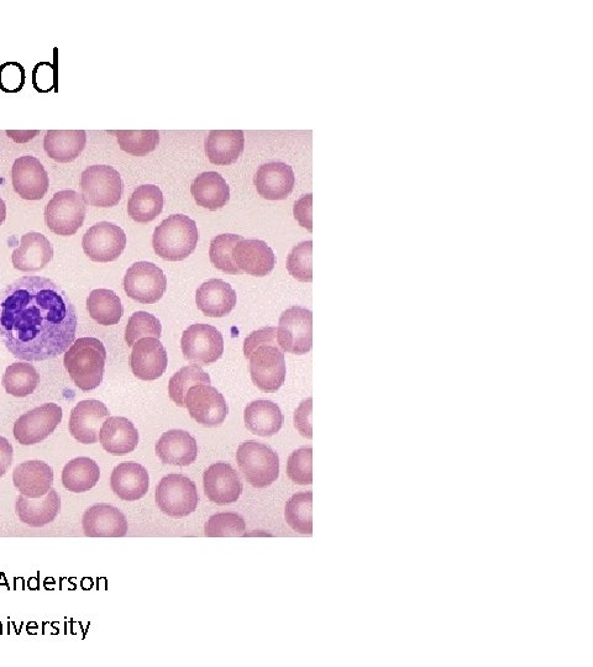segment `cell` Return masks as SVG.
I'll list each match as a JSON object with an SVG mask.
<instances>
[{
  "mask_svg": "<svg viewBox=\"0 0 593 667\" xmlns=\"http://www.w3.org/2000/svg\"><path fill=\"white\" fill-rule=\"evenodd\" d=\"M101 477L97 462L89 458H77L68 462L62 471V485L73 493L92 490Z\"/></svg>",
  "mask_w": 593,
  "mask_h": 667,
  "instance_id": "34",
  "label": "cell"
},
{
  "mask_svg": "<svg viewBox=\"0 0 593 667\" xmlns=\"http://www.w3.org/2000/svg\"><path fill=\"white\" fill-rule=\"evenodd\" d=\"M165 206L164 193L154 185L139 186L128 202V214L134 222L150 223L162 213Z\"/></svg>",
  "mask_w": 593,
  "mask_h": 667,
  "instance_id": "33",
  "label": "cell"
},
{
  "mask_svg": "<svg viewBox=\"0 0 593 667\" xmlns=\"http://www.w3.org/2000/svg\"><path fill=\"white\" fill-rule=\"evenodd\" d=\"M106 360L107 350L101 340L81 338L66 351L64 364L75 385L88 392L101 386Z\"/></svg>",
  "mask_w": 593,
  "mask_h": 667,
  "instance_id": "3",
  "label": "cell"
},
{
  "mask_svg": "<svg viewBox=\"0 0 593 667\" xmlns=\"http://www.w3.org/2000/svg\"><path fill=\"white\" fill-rule=\"evenodd\" d=\"M198 244L196 222L187 215L175 214L162 222L152 235L157 256L166 261H183L190 257Z\"/></svg>",
  "mask_w": 593,
  "mask_h": 667,
  "instance_id": "4",
  "label": "cell"
},
{
  "mask_svg": "<svg viewBox=\"0 0 593 667\" xmlns=\"http://www.w3.org/2000/svg\"><path fill=\"white\" fill-rule=\"evenodd\" d=\"M54 259V248L45 235L30 231L23 235L20 246L12 255L14 269L22 272L44 270Z\"/></svg>",
  "mask_w": 593,
  "mask_h": 667,
  "instance_id": "21",
  "label": "cell"
},
{
  "mask_svg": "<svg viewBox=\"0 0 593 667\" xmlns=\"http://www.w3.org/2000/svg\"><path fill=\"white\" fill-rule=\"evenodd\" d=\"M196 303L199 311L206 317H227L235 308L236 292L227 282L209 280L199 286L196 292Z\"/></svg>",
  "mask_w": 593,
  "mask_h": 667,
  "instance_id": "26",
  "label": "cell"
},
{
  "mask_svg": "<svg viewBox=\"0 0 593 667\" xmlns=\"http://www.w3.org/2000/svg\"><path fill=\"white\" fill-rule=\"evenodd\" d=\"M313 450L302 448L292 453L287 461V475L296 485L308 486L313 483Z\"/></svg>",
  "mask_w": 593,
  "mask_h": 667,
  "instance_id": "44",
  "label": "cell"
},
{
  "mask_svg": "<svg viewBox=\"0 0 593 667\" xmlns=\"http://www.w3.org/2000/svg\"><path fill=\"white\" fill-rule=\"evenodd\" d=\"M86 144L85 130H49L44 139L47 156L61 164L75 161L85 150Z\"/></svg>",
  "mask_w": 593,
  "mask_h": 667,
  "instance_id": "30",
  "label": "cell"
},
{
  "mask_svg": "<svg viewBox=\"0 0 593 667\" xmlns=\"http://www.w3.org/2000/svg\"><path fill=\"white\" fill-rule=\"evenodd\" d=\"M124 290L136 302L154 304L164 297L167 278L159 266L148 261L136 262L124 277Z\"/></svg>",
  "mask_w": 593,
  "mask_h": 667,
  "instance_id": "11",
  "label": "cell"
},
{
  "mask_svg": "<svg viewBox=\"0 0 593 667\" xmlns=\"http://www.w3.org/2000/svg\"><path fill=\"white\" fill-rule=\"evenodd\" d=\"M5 218H7V206H5V202L0 197V227H2Z\"/></svg>",
  "mask_w": 593,
  "mask_h": 667,
  "instance_id": "49",
  "label": "cell"
},
{
  "mask_svg": "<svg viewBox=\"0 0 593 667\" xmlns=\"http://www.w3.org/2000/svg\"><path fill=\"white\" fill-rule=\"evenodd\" d=\"M110 133L117 136L120 149L133 156H146L160 144L157 130H117Z\"/></svg>",
  "mask_w": 593,
  "mask_h": 667,
  "instance_id": "39",
  "label": "cell"
},
{
  "mask_svg": "<svg viewBox=\"0 0 593 667\" xmlns=\"http://www.w3.org/2000/svg\"><path fill=\"white\" fill-rule=\"evenodd\" d=\"M244 420L251 433L267 438L280 433L285 417L276 403L261 399L245 408Z\"/></svg>",
  "mask_w": 593,
  "mask_h": 667,
  "instance_id": "32",
  "label": "cell"
},
{
  "mask_svg": "<svg viewBox=\"0 0 593 667\" xmlns=\"http://www.w3.org/2000/svg\"><path fill=\"white\" fill-rule=\"evenodd\" d=\"M312 398L306 399L295 412V427L304 438L312 439Z\"/></svg>",
  "mask_w": 593,
  "mask_h": 667,
  "instance_id": "46",
  "label": "cell"
},
{
  "mask_svg": "<svg viewBox=\"0 0 593 667\" xmlns=\"http://www.w3.org/2000/svg\"><path fill=\"white\" fill-rule=\"evenodd\" d=\"M277 341L283 351L308 354L313 345V314L306 308L292 307L281 315Z\"/></svg>",
  "mask_w": 593,
  "mask_h": 667,
  "instance_id": "9",
  "label": "cell"
},
{
  "mask_svg": "<svg viewBox=\"0 0 593 667\" xmlns=\"http://www.w3.org/2000/svg\"><path fill=\"white\" fill-rule=\"evenodd\" d=\"M99 441L107 453L123 456L133 453L138 448L139 432L129 419L109 417L99 432Z\"/></svg>",
  "mask_w": 593,
  "mask_h": 667,
  "instance_id": "28",
  "label": "cell"
},
{
  "mask_svg": "<svg viewBox=\"0 0 593 667\" xmlns=\"http://www.w3.org/2000/svg\"><path fill=\"white\" fill-rule=\"evenodd\" d=\"M127 246V235L118 225L108 222L98 223L87 230L82 240L85 254L94 262L118 260Z\"/></svg>",
  "mask_w": 593,
  "mask_h": 667,
  "instance_id": "12",
  "label": "cell"
},
{
  "mask_svg": "<svg viewBox=\"0 0 593 667\" xmlns=\"http://www.w3.org/2000/svg\"><path fill=\"white\" fill-rule=\"evenodd\" d=\"M156 504L166 516H190L198 506L196 483L178 474L167 475L156 487Z\"/></svg>",
  "mask_w": 593,
  "mask_h": 667,
  "instance_id": "8",
  "label": "cell"
},
{
  "mask_svg": "<svg viewBox=\"0 0 593 667\" xmlns=\"http://www.w3.org/2000/svg\"><path fill=\"white\" fill-rule=\"evenodd\" d=\"M40 383L35 367L26 362H15L5 370L3 386L10 396L23 398L34 393Z\"/></svg>",
  "mask_w": 593,
  "mask_h": 667,
  "instance_id": "36",
  "label": "cell"
},
{
  "mask_svg": "<svg viewBox=\"0 0 593 667\" xmlns=\"http://www.w3.org/2000/svg\"><path fill=\"white\" fill-rule=\"evenodd\" d=\"M192 196L199 207L219 210L227 206L230 188L218 172H204L196 177L191 186Z\"/></svg>",
  "mask_w": 593,
  "mask_h": 667,
  "instance_id": "31",
  "label": "cell"
},
{
  "mask_svg": "<svg viewBox=\"0 0 593 667\" xmlns=\"http://www.w3.org/2000/svg\"><path fill=\"white\" fill-rule=\"evenodd\" d=\"M162 335L160 320L150 313L136 312L131 315L127 329H125V340L130 348L144 338L159 339Z\"/></svg>",
  "mask_w": 593,
  "mask_h": 667,
  "instance_id": "41",
  "label": "cell"
},
{
  "mask_svg": "<svg viewBox=\"0 0 593 667\" xmlns=\"http://www.w3.org/2000/svg\"><path fill=\"white\" fill-rule=\"evenodd\" d=\"M244 146L243 130H213L206 140V154L213 165L229 166L239 160Z\"/></svg>",
  "mask_w": 593,
  "mask_h": 667,
  "instance_id": "29",
  "label": "cell"
},
{
  "mask_svg": "<svg viewBox=\"0 0 593 667\" xmlns=\"http://www.w3.org/2000/svg\"><path fill=\"white\" fill-rule=\"evenodd\" d=\"M156 455L166 465L190 466L197 460V441L185 430H169L157 441Z\"/></svg>",
  "mask_w": 593,
  "mask_h": 667,
  "instance_id": "24",
  "label": "cell"
},
{
  "mask_svg": "<svg viewBox=\"0 0 593 667\" xmlns=\"http://www.w3.org/2000/svg\"><path fill=\"white\" fill-rule=\"evenodd\" d=\"M181 348L187 361L209 366L223 356V334L213 325L193 324L183 333Z\"/></svg>",
  "mask_w": 593,
  "mask_h": 667,
  "instance_id": "10",
  "label": "cell"
},
{
  "mask_svg": "<svg viewBox=\"0 0 593 667\" xmlns=\"http://www.w3.org/2000/svg\"><path fill=\"white\" fill-rule=\"evenodd\" d=\"M312 241H303L292 249L287 257V271L293 278L301 282H312Z\"/></svg>",
  "mask_w": 593,
  "mask_h": 667,
  "instance_id": "43",
  "label": "cell"
},
{
  "mask_svg": "<svg viewBox=\"0 0 593 667\" xmlns=\"http://www.w3.org/2000/svg\"><path fill=\"white\" fill-rule=\"evenodd\" d=\"M313 493L301 492L293 495L286 503L285 518L290 527L297 533L313 534Z\"/></svg>",
  "mask_w": 593,
  "mask_h": 667,
  "instance_id": "37",
  "label": "cell"
},
{
  "mask_svg": "<svg viewBox=\"0 0 593 667\" xmlns=\"http://www.w3.org/2000/svg\"><path fill=\"white\" fill-rule=\"evenodd\" d=\"M211 377L199 366H185L171 377L169 383L170 398L178 407H186V396L192 387L209 385Z\"/></svg>",
  "mask_w": 593,
  "mask_h": 667,
  "instance_id": "38",
  "label": "cell"
},
{
  "mask_svg": "<svg viewBox=\"0 0 593 667\" xmlns=\"http://www.w3.org/2000/svg\"><path fill=\"white\" fill-rule=\"evenodd\" d=\"M236 462L243 475L255 488L269 487L280 476V458L269 445L248 440L236 451Z\"/></svg>",
  "mask_w": 593,
  "mask_h": 667,
  "instance_id": "5",
  "label": "cell"
},
{
  "mask_svg": "<svg viewBox=\"0 0 593 667\" xmlns=\"http://www.w3.org/2000/svg\"><path fill=\"white\" fill-rule=\"evenodd\" d=\"M169 364L167 351L159 339L144 338L135 343L130 356V367L135 377L155 381L165 374Z\"/></svg>",
  "mask_w": 593,
  "mask_h": 667,
  "instance_id": "19",
  "label": "cell"
},
{
  "mask_svg": "<svg viewBox=\"0 0 593 667\" xmlns=\"http://www.w3.org/2000/svg\"><path fill=\"white\" fill-rule=\"evenodd\" d=\"M285 351L277 341V328L267 327L244 341V355L250 361L251 380L262 392L275 393L286 381Z\"/></svg>",
  "mask_w": 593,
  "mask_h": 667,
  "instance_id": "2",
  "label": "cell"
},
{
  "mask_svg": "<svg viewBox=\"0 0 593 667\" xmlns=\"http://www.w3.org/2000/svg\"><path fill=\"white\" fill-rule=\"evenodd\" d=\"M81 188L86 204L97 208L118 206L123 196L122 176L108 165L87 167L82 173Z\"/></svg>",
  "mask_w": 593,
  "mask_h": 667,
  "instance_id": "6",
  "label": "cell"
},
{
  "mask_svg": "<svg viewBox=\"0 0 593 667\" xmlns=\"http://www.w3.org/2000/svg\"><path fill=\"white\" fill-rule=\"evenodd\" d=\"M86 202L76 191L57 192L45 208V223L52 233L72 236L86 219Z\"/></svg>",
  "mask_w": 593,
  "mask_h": 667,
  "instance_id": "7",
  "label": "cell"
},
{
  "mask_svg": "<svg viewBox=\"0 0 593 667\" xmlns=\"http://www.w3.org/2000/svg\"><path fill=\"white\" fill-rule=\"evenodd\" d=\"M87 311L98 324L109 327L120 322L124 314L123 304L117 293L110 290H94L87 298Z\"/></svg>",
  "mask_w": 593,
  "mask_h": 667,
  "instance_id": "35",
  "label": "cell"
},
{
  "mask_svg": "<svg viewBox=\"0 0 593 667\" xmlns=\"http://www.w3.org/2000/svg\"><path fill=\"white\" fill-rule=\"evenodd\" d=\"M245 532L244 518L233 512L214 514L204 527V534L208 538L243 537Z\"/></svg>",
  "mask_w": 593,
  "mask_h": 667,
  "instance_id": "42",
  "label": "cell"
},
{
  "mask_svg": "<svg viewBox=\"0 0 593 667\" xmlns=\"http://www.w3.org/2000/svg\"><path fill=\"white\" fill-rule=\"evenodd\" d=\"M83 532L89 538H123L128 534L124 513L110 504H94L82 518Z\"/></svg>",
  "mask_w": 593,
  "mask_h": 667,
  "instance_id": "18",
  "label": "cell"
},
{
  "mask_svg": "<svg viewBox=\"0 0 593 667\" xmlns=\"http://www.w3.org/2000/svg\"><path fill=\"white\" fill-rule=\"evenodd\" d=\"M203 486L208 500L218 506L238 501L244 490L238 472L227 462L209 466L203 475Z\"/></svg>",
  "mask_w": 593,
  "mask_h": 667,
  "instance_id": "16",
  "label": "cell"
},
{
  "mask_svg": "<svg viewBox=\"0 0 593 667\" xmlns=\"http://www.w3.org/2000/svg\"><path fill=\"white\" fill-rule=\"evenodd\" d=\"M295 172L283 162L262 165L255 175L257 193L267 201H283L295 188Z\"/></svg>",
  "mask_w": 593,
  "mask_h": 667,
  "instance_id": "20",
  "label": "cell"
},
{
  "mask_svg": "<svg viewBox=\"0 0 593 667\" xmlns=\"http://www.w3.org/2000/svg\"><path fill=\"white\" fill-rule=\"evenodd\" d=\"M186 407L190 416L207 428L220 427L229 413L222 393L211 385L192 387L186 396Z\"/></svg>",
  "mask_w": 593,
  "mask_h": 667,
  "instance_id": "14",
  "label": "cell"
},
{
  "mask_svg": "<svg viewBox=\"0 0 593 667\" xmlns=\"http://www.w3.org/2000/svg\"><path fill=\"white\" fill-rule=\"evenodd\" d=\"M149 472L138 462H123L110 476V487L120 500L134 502L141 500L149 491Z\"/></svg>",
  "mask_w": 593,
  "mask_h": 667,
  "instance_id": "22",
  "label": "cell"
},
{
  "mask_svg": "<svg viewBox=\"0 0 593 667\" xmlns=\"http://www.w3.org/2000/svg\"><path fill=\"white\" fill-rule=\"evenodd\" d=\"M77 327L75 304L50 278L25 276L0 291V340L15 359H56L75 343Z\"/></svg>",
  "mask_w": 593,
  "mask_h": 667,
  "instance_id": "1",
  "label": "cell"
},
{
  "mask_svg": "<svg viewBox=\"0 0 593 667\" xmlns=\"http://www.w3.org/2000/svg\"><path fill=\"white\" fill-rule=\"evenodd\" d=\"M60 509V496L54 488L40 498L19 496L15 503V512L20 522L34 528H41L54 522L55 518L59 516Z\"/></svg>",
  "mask_w": 593,
  "mask_h": 667,
  "instance_id": "25",
  "label": "cell"
},
{
  "mask_svg": "<svg viewBox=\"0 0 593 667\" xmlns=\"http://www.w3.org/2000/svg\"><path fill=\"white\" fill-rule=\"evenodd\" d=\"M13 446L9 441L0 437V479L7 474L9 467L13 464Z\"/></svg>",
  "mask_w": 593,
  "mask_h": 667,
  "instance_id": "48",
  "label": "cell"
},
{
  "mask_svg": "<svg viewBox=\"0 0 593 667\" xmlns=\"http://www.w3.org/2000/svg\"><path fill=\"white\" fill-rule=\"evenodd\" d=\"M110 413L106 404L96 401V399H87L77 404L72 409L68 429L73 438L80 441L81 444H96L99 440V432L104 422L109 418Z\"/></svg>",
  "mask_w": 593,
  "mask_h": 667,
  "instance_id": "17",
  "label": "cell"
},
{
  "mask_svg": "<svg viewBox=\"0 0 593 667\" xmlns=\"http://www.w3.org/2000/svg\"><path fill=\"white\" fill-rule=\"evenodd\" d=\"M241 240H243V236L235 234L215 236L211 249H209V257H211L215 269L229 273V275H239L241 270L235 264L234 249Z\"/></svg>",
  "mask_w": 593,
  "mask_h": 667,
  "instance_id": "40",
  "label": "cell"
},
{
  "mask_svg": "<svg viewBox=\"0 0 593 667\" xmlns=\"http://www.w3.org/2000/svg\"><path fill=\"white\" fill-rule=\"evenodd\" d=\"M14 486L28 498H40L46 495L54 483V471L43 461H26L15 467Z\"/></svg>",
  "mask_w": 593,
  "mask_h": 667,
  "instance_id": "27",
  "label": "cell"
},
{
  "mask_svg": "<svg viewBox=\"0 0 593 667\" xmlns=\"http://www.w3.org/2000/svg\"><path fill=\"white\" fill-rule=\"evenodd\" d=\"M312 203V194H306V196L299 198L295 207H293V214H295L297 222L308 231H313Z\"/></svg>",
  "mask_w": 593,
  "mask_h": 667,
  "instance_id": "47",
  "label": "cell"
},
{
  "mask_svg": "<svg viewBox=\"0 0 593 667\" xmlns=\"http://www.w3.org/2000/svg\"><path fill=\"white\" fill-rule=\"evenodd\" d=\"M25 84V68L19 62H5L0 66V89L5 93H18Z\"/></svg>",
  "mask_w": 593,
  "mask_h": 667,
  "instance_id": "45",
  "label": "cell"
},
{
  "mask_svg": "<svg viewBox=\"0 0 593 667\" xmlns=\"http://www.w3.org/2000/svg\"><path fill=\"white\" fill-rule=\"evenodd\" d=\"M14 191L25 201H40L49 191L50 180L45 167L34 156H20L12 168Z\"/></svg>",
  "mask_w": 593,
  "mask_h": 667,
  "instance_id": "15",
  "label": "cell"
},
{
  "mask_svg": "<svg viewBox=\"0 0 593 667\" xmlns=\"http://www.w3.org/2000/svg\"><path fill=\"white\" fill-rule=\"evenodd\" d=\"M234 260L241 271L254 277H265L275 269L276 256L262 240H241L234 249Z\"/></svg>",
  "mask_w": 593,
  "mask_h": 667,
  "instance_id": "23",
  "label": "cell"
},
{
  "mask_svg": "<svg viewBox=\"0 0 593 667\" xmlns=\"http://www.w3.org/2000/svg\"><path fill=\"white\" fill-rule=\"evenodd\" d=\"M64 413L55 403L33 409L14 424V438L22 445H35L50 437L59 427Z\"/></svg>",
  "mask_w": 593,
  "mask_h": 667,
  "instance_id": "13",
  "label": "cell"
}]
</instances>
